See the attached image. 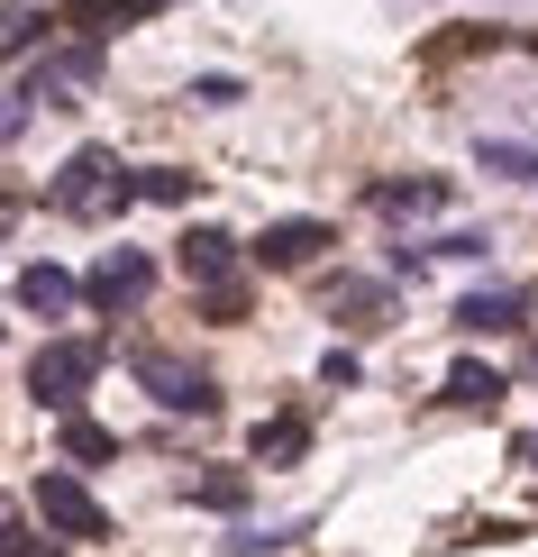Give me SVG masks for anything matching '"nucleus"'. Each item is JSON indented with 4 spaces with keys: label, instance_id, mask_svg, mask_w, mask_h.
Listing matches in <instances>:
<instances>
[{
    "label": "nucleus",
    "instance_id": "obj_13",
    "mask_svg": "<svg viewBox=\"0 0 538 557\" xmlns=\"http://www.w3.org/2000/svg\"><path fill=\"white\" fill-rule=\"evenodd\" d=\"M64 457H74V467H110V457H120V438H110L101 421H83V411H64Z\"/></svg>",
    "mask_w": 538,
    "mask_h": 557
},
{
    "label": "nucleus",
    "instance_id": "obj_18",
    "mask_svg": "<svg viewBox=\"0 0 538 557\" xmlns=\"http://www.w3.org/2000/svg\"><path fill=\"white\" fill-rule=\"evenodd\" d=\"M329 311H384V284H356V274H338V284H329Z\"/></svg>",
    "mask_w": 538,
    "mask_h": 557
},
{
    "label": "nucleus",
    "instance_id": "obj_9",
    "mask_svg": "<svg viewBox=\"0 0 538 557\" xmlns=\"http://www.w3.org/2000/svg\"><path fill=\"white\" fill-rule=\"evenodd\" d=\"M320 247H329V220H274L265 238H255V257L265 265H311Z\"/></svg>",
    "mask_w": 538,
    "mask_h": 557
},
{
    "label": "nucleus",
    "instance_id": "obj_17",
    "mask_svg": "<svg viewBox=\"0 0 538 557\" xmlns=\"http://www.w3.org/2000/svg\"><path fill=\"white\" fill-rule=\"evenodd\" d=\"M192 503H201V512H238V503H247V475H201Z\"/></svg>",
    "mask_w": 538,
    "mask_h": 557
},
{
    "label": "nucleus",
    "instance_id": "obj_11",
    "mask_svg": "<svg viewBox=\"0 0 538 557\" xmlns=\"http://www.w3.org/2000/svg\"><path fill=\"white\" fill-rule=\"evenodd\" d=\"M147 10H174V0H64V18H83V37H110V28H128Z\"/></svg>",
    "mask_w": 538,
    "mask_h": 557
},
{
    "label": "nucleus",
    "instance_id": "obj_1",
    "mask_svg": "<svg viewBox=\"0 0 538 557\" xmlns=\"http://www.w3.org/2000/svg\"><path fill=\"white\" fill-rule=\"evenodd\" d=\"M46 201H55L64 220H120L128 201H147V193H137V174L110 147H74V156H64V174L46 183Z\"/></svg>",
    "mask_w": 538,
    "mask_h": 557
},
{
    "label": "nucleus",
    "instance_id": "obj_4",
    "mask_svg": "<svg viewBox=\"0 0 538 557\" xmlns=\"http://www.w3.org/2000/svg\"><path fill=\"white\" fill-rule=\"evenodd\" d=\"M137 384H147L165 411H192V421H210V411H220V384H210L201 366H174V357H137Z\"/></svg>",
    "mask_w": 538,
    "mask_h": 557
},
{
    "label": "nucleus",
    "instance_id": "obj_5",
    "mask_svg": "<svg viewBox=\"0 0 538 557\" xmlns=\"http://www.w3.org/2000/svg\"><path fill=\"white\" fill-rule=\"evenodd\" d=\"M83 293H91V311H128V301L155 293V265L137 257V247H110V257L83 274Z\"/></svg>",
    "mask_w": 538,
    "mask_h": 557
},
{
    "label": "nucleus",
    "instance_id": "obj_2",
    "mask_svg": "<svg viewBox=\"0 0 538 557\" xmlns=\"http://www.w3.org/2000/svg\"><path fill=\"white\" fill-rule=\"evenodd\" d=\"M91 375H101V338H46L37 357H28V393H37L46 411H74Z\"/></svg>",
    "mask_w": 538,
    "mask_h": 557
},
{
    "label": "nucleus",
    "instance_id": "obj_21",
    "mask_svg": "<svg viewBox=\"0 0 538 557\" xmlns=\"http://www.w3.org/2000/svg\"><path fill=\"white\" fill-rule=\"evenodd\" d=\"M37 28H46L37 10H10V55H28V46H37Z\"/></svg>",
    "mask_w": 538,
    "mask_h": 557
},
{
    "label": "nucleus",
    "instance_id": "obj_15",
    "mask_svg": "<svg viewBox=\"0 0 538 557\" xmlns=\"http://www.w3.org/2000/svg\"><path fill=\"white\" fill-rule=\"evenodd\" d=\"M475 165H484V174H511V183H538V147H502V137H484Z\"/></svg>",
    "mask_w": 538,
    "mask_h": 557
},
{
    "label": "nucleus",
    "instance_id": "obj_14",
    "mask_svg": "<svg viewBox=\"0 0 538 557\" xmlns=\"http://www.w3.org/2000/svg\"><path fill=\"white\" fill-rule=\"evenodd\" d=\"M438 201H448V183H374V211H438Z\"/></svg>",
    "mask_w": 538,
    "mask_h": 557
},
{
    "label": "nucleus",
    "instance_id": "obj_8",
    "mask_svg": "<svg viewBox=\"0 0 538 557\" xmlns=\"http://www.w3.org/2000/svg\"><path fill=\"white\" fill-rule=\"evenodd\" d=\"M183 274H192V284H228V274H238V238H228V228H183Z\"/></svg>",
    "mask_w": 538,
    "mask_h": 557
},
{
    "label": "nucleus",
    "instance_id": "obj_23",
    "mask_svg": "<svg viewBox=\"0 0 538 557\" xmlns=\"http://www.w3.org/2000/svg\"><path fill=\"white\" fill-rule=\"evenodd\" d=\"M521 457H529V467H538V438H529V448H521Z\"/></svg>",
    "mask_w": 538,
    "mask_h": 557
},
{
    "label": "nucleus",
    "instance_id": "obj_16",
    "mask_svg": "<svg viewBox=\"0 0 538 557\" xmlns=\"http://www.w3.org/2000/svg\"><path fill=\"white\" fill-rule=\"evenodd\" d=\"M137 193L165 201V211H183V201H192V174H183V165H147V174H137Z\"/></svg>",
    "mask_w": 538,
    "mask_h": 557
},
{
    "label": "nucleus",
    "instance_id": "obj_20",
    "mask_svg": "<svg viewBox=\"0 0 538 557\" xmlns=\"http://www.w3.org/2000/svg\"><path fill=\"white\" fill-rule=\"evenodd\" d=\"M356 375H365V366L347 357V347H329V357H320V384H356Z\"/></svg>",
    "mask_w": 538,
    "mask_h": 557
},
{
    "label": "nucleus",
    "instance_id": "obj_3",
    "mask_svg": "<svg viewBox=\"0 0 538 557\" xmlns=\"http://www.w3.org/2000/svg\"><path fill=\"white\" fill-rule=\"evenodd\" d=\"M37 521L55 540H110V512L83 494V475H37Z\"/></svg>",
    "mask_w": 538,
    "mask_h": 557
},
{
    "label": "nucleus",
    "instance_id": "obj_19",
    "mask_svg": "<svg viewBox=\"0 0 538 557\" xmlns=\"http://www.w3.org/2000/svg\"><path fill=\"white\" fill-rule=\"evenodd\" d=\"M429 257H456V265H475V257H484V238H475V228H456V238H438Z\"/></svg>",
    "mask_w": 538,
    "mask_h": 557
},
{
    "label": "nucleus",
    "instance_id": "obj_22",
    "mask_svg": "<svg viewBox=\"0 0 538 557\" xmlns=\"http://www.w3.org/2000/svg\"><path fill=\"white\" fill-rule=\"evenodd\" d=\"M10 557H55V548H37V540H10Z\"/></svg>",
    "mask_w": 538,
    "mask_h": 557
},
{
    "label": "nucleus",
    "instance_id": "obj_12",
    "mask_svg": "<svg viewBox=\"0 0 538 557\" xmlns=\"http://www.w3.org/2000/svg\"><path fill=\"white\" fill-rule=\"evenodd\" d=\"M301 448H311V421H301V411H274V421L255 430V467H292Z\"/></svg>",
    "mask_w": 538,
    "mask_h": 557
},
{
    "label": "nucleus",
    "instance_id": "obj_7",
    "mask_svg": "<svg viewBox=\"0 0 538 557\" xmlns=\"http://www.w3.org/2000/svg\"><path fill=\"white\" fill-rule=\"evenodd\" d=\"M10 293H18V311H28V320H64L74 301H91L64 265H18V284H10Z\"/></svg>",
    "mask_w": 538,
    "mask_h": 557
},
{
    "label": "nucleus",
    "instance_id": "obj_6",
    "mask_svg": "<svg viewBox=\"0 0 538 557\" xmlns=\"http://www.w3.org/2000/svg\"><path fill=\"white\" fill-rule=\"evenodd\" d=\"M529 320V293L521 284H493V293H465L456 301V330L465 338H502V330H521Z\"/></svg>",
    "mask_w": 538,
    "mask_h": 557
},
{
    "label": "nucleus",
    "instance_id": "obj_10",
    "mask_svg": "<svg viewBox=\"0 0 538 557\" xmlns=\"http://www.w3.org/2000/svg\"><path fill=\"white\" fill-rule=\"evenodd\" d=\"M502 375H493V366H448V384H438V403H456V411H493L502 403Z\"/></svg>",
    "mask_w": 538,
    "mask_h": 557
}]
</instances>
